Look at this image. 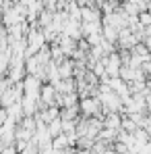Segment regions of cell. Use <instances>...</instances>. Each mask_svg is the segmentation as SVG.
<instances>
[{"label":"cell","mask_w":151,"mask_h":154,"mask_svg":"<svg viewBox=\"0 0 151 154\" xmlns=\"http://www.w3.org/2000/svg\"><path fill=\"white\" fill-rule=\"evenodd\" d=\"M83 112H87V115H95L97 110H100V102L97 100H83Z\"/></svg>","instance_id":"obj_1"}]
</instances>
